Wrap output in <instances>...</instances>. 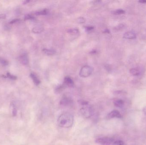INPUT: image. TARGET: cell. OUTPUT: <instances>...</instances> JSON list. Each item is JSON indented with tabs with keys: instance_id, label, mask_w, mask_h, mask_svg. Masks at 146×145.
Segmentation results:
<instances>
[{
	"instance_id": "cell-30",
	"label": "cell",
	"mask_w": 146,
	"mask_h": 145,
	"mask_svg": "<svg viewBox=\"0 0 146 145\" xmlns=\"http://www.w3.org/2000/svg\"><path fill=\"white\" fill-rule=\"evenodd\" d=\"M96 51H95V50H94V51H92L91 52V53L92 54H94L96 53Z\"/></svg>"
},
{
	"instance_id": "cell-29",
	"label": "cell",
	"mask_w": 146,
	"mask_h": 145,
	"mask_svg": "<svg viewBox=\"0 0 146 145\" xmlns=\"http://www.w3.org/2000/svg\"><path fill=\"white\" fill-rule=\"evenodd\" d=\"M104 32H105V33H110V31L109 30H105L104 31Z\"/></svg>"
},
{
	"instance_id": "cell-17",
	"label": "cell",
	"mask_w": 146,
	"mask_h": 145,
	"mask_svg": "<svg viewBox=\"0 0 146 145\" xmlns=\"http://www.w3.org/2000/svg\"><path fill=\"white\" fill-rule=\"evenodd\" d=\"M3 77H8L9 79H12V80H15L17 79V77L13 75H11V74L9 73H7V75L6 76L4 75H2Z\"/></svg>"
},
{
	"instance_id": "cell-12",
	"label": "cell",
	"mask_w": 146,
	"mask_h": 145,
	"mask_svg": "<svg viewBox=\"0 0 146 145\" xmlns=\"http://www.w3.org/2000/svg\"><path fill=\"white\" fill-rule=\"evenodd\" d=\"M71 102H72V100H71L70 99L67 98V97H65L61 101V104L62 105H69L71 103Z\"/></svg>"
},
{
	"instance_id": "cell-10",
	"label": "cell",
	"mask_w": 146,
	"mask_h": 145,
	"mask_svg": "<svg viewBox=\"0 0 146 145\" xmlns=\"http://www.w3.org/2000/svg\"><path fill=\"white\" fill-rule=\"evenodd\" d=\"M114 105L115 106L119 108H121L124 105V101L121 99H117L115 100L114 102Z\"/></svg>"
},
{
	"instance_id": "cell-3",
	"label": "cell",
	"mask_w": 146,
	"mask_h": 145,
	"mask_svg": "<svg viewBox=\"0 0 146 145\" xmlns=\"http://www.w3.org/2000/svg\"><path fill=\"white\" fill-rule=\"evenodd\" d=\"M96 142L100 145H111L113 144L114 140L109 137H103L97 139Z\"/></svg>"
},
{
	"instance_id": "cell-18",
	"label": "cell",
	"mask_w": 146,
	"mask_h": 145,
	"mask_svg": "<svg viewBox=\"0 0 146 145\" xmlns=\"http://www.w3.org/2000/svg\"><path fill=\"white\" fill-rule=\"evenodd\" d=\"M0 63L2 65L4 66L8 65L9 64L8 61L7 60L5 59L2 58H1V57H0Z\"/></svg>"
},
{
	"instance_id": "cell-13",
	"label": "cell",
	"mask_w": 146,
	"mask_h": 145,
	"mask_svg": "<svg viewBox=\"0 0 146 145\" xmlns=\"http://www.w3.org/2000/svg\"><path fill=\"white\" fill-rule=\"evenodd\" d=\"M130 73L133 76H138L139 75L140 72L137 69L132 68L130 70Z\"/></svg>"
},
{
	"instance_id": "cell-11",
	"label": "cell",
	"mask_w": 146,
	"mask_h": 145,
	"mask_svg": "<svg viewBox=\"0 0 146 145\" xmlns=\"http://www.w3.org/2000/svg\"><path fill=\"white\" fill-rule=\"evenodd\" d=\"M43 51L44 52V53L47 54V55H51L55 54V50L53 49H43Z\"/></svg>"
},
{
	"instance_id": "cell-26",
	"label": "cell",
	"mask_w": 146,
	"mask_h": 145,
	"mask_svg": "<svg viewBox=\"0 0 146 145\" xmlns=\"http://www.w3.org/2000/svg\"><path fill=\"white\" fill-rule=\"evenodd\" d=\"M6 18V15L4 14H0V19H4Z\"/></svg>"
},
{
	"instance_id": "cell-27",
	"label": "cell",
	"mask_w": 146,
	"mask_h": 145,
	"mask_svg": "<svg viewBox=\"0 0 146 145\" xmlns=\"http://www.w3.org/2000/svg\"><path fill=\"white\" fill-rule=\"evenodd\" d=\"M139 3H144L145 4L146 3V1L145 0H142V1H139Z\"/></svg>"
},
{
	"instance_id": "cell-28",
	"label": "cell",
	"mask_w": 146,
	"mask_h": 145,
	"mask_svg": "<svg viewBox=\"0 0 146 145\" xmlns=\"http://www.w3.org/2000/svg\"><path fill=\"white\" fill-rule=\"evenodd\" d=\"M143 112H144V114H145V115H146V106H145V107H144V108H143Z\"/></svg>"
},
{
	"instance_id": "cell-19",
	"label": "cell",
	"mask_w": 146,
	"mask_h": 145,
	"mask_svg": "<svg viewBox=\"0 0 146 145\" xmlns=\"http://www.w3.org/2000/svg\"><path fill=\"white\" fill-rule=\"evenodd\" d=\"M68 32L72 35H76L79 33V30L76 29H71L68 31Z\"/></svg>"
},
{
	"instance_id": "cell-1",
	"label": "cell",
	"mask_w": 146,
	"mask_h": 145,
	"mask_svg": "<svg viewBox=\"0 0 146 145\" xmlns=\"http://www.w3.org/2000/svg\"><path fill=\"white\" fill-rule=\"evenodd\" d=\"M74 117L69 112H64L58 117L57 123L61 127L68 128L71 127L74 124Z\"/></svg>"
},
{
	"instance_id": "cell-8",
	"label": "cell",
	"mask_w": 146,
	"mask_h": 145,
	"mask_svg": "<svg viewBox=\"0 0 146 145\" xmlns=\"http://www.w3.org/2000/svg\"><path fill=\"white\" fill-rule=\"evenodd\" d=\"M64 83L65 85L70 87H72L74 85V83L72 79L69 77H65L64 79Z\"/></svg>"
},
{
	"instance_id": "cell-25",
	"label": "cell",
	"mask_w": 146,
	"mask_h": 145,
	"mask_svg": "<svg viewBox=\"0 0 146 145\" xmlns=\"http://www.w3.org/2000/svg\"><path fill=\"white\" fill-rule=\"evenodd\" d=\"M19 21V20L18 19H15L14 20H12L11 22H10V24H13L14 23H16V22H18V21Z\"/></svg>"
},
{
	"instance_id": "cell-7",
	"label": "cell",
	"mask_w": 146,
	"mask_h": 145,
	"mask_svg": "<svg viewBox=\"0 0 146 145\" xmlns=\"http://www.w3.org/2000/svg\"><path fill=\"white\" fill-rule=\"evenodd\" d=\"M19 59L21 63L24 65H27L29 63V59L26 54H24L22 55H21L19 58Z\"/></svg>"
},
{
	"instance_id": "cell-6",
	"label": "cell",
	"mask_w": 146,
	"mask_h": 145,
	"mask_svg": "<svg viewBox=\"0 0 146 145\" xmlns=\"http://www.w3.org/2000/svg\"><path fill=\"white\" fill-rule=\"evenodd\" d=\"M123 37L127 39H134L136 38V35L134 31H129L124 33Z\"/></svg>"
},
{
	"instance_id": "cell-5",
	"label": "cell",
	"mask_w": 146,
	"mask_h": 145,
	"mask_svg": "<svg viewBox=\"0 0 146 145\" xmlns=\"http://www.w3.org/2000/svg\"><path fill=\"white\" fill-rule=\"evenodd\" d=\"M107 117L109 118H121L122 116L119 111L114 110L108 114Z\"/></svg>"
},
{
	"instance_id": "cell-24",
	"label": "cell",
	"mask_w": 146,
	"mask_h": 145,
	"mask_svg": "<svg viewBox=\"0 0 146 145\" xmlns=\"http://www.w3.org/2000/svg\"><path fill=\"white\" fill-rule=\"evenodd\" d=\"M33 18H34V17L32 16L31 15H30V14L26 15L25 18V20H32Z\"/></svg>"
},
{
	"instance_id": "cell-31",
	"label": "cell",
	"mask_w": 146,
	"mask_h": 145,
	"mask_svg": "<svg viewBox=\"0 0 146 145\" xmlns=\"http://www.w3.org/2000/svg\"><path fill=\"white\" fill-rule=\"evenodd\" d=\"M30 2V1H26L24 2V3H25V4H26V3H28V2Z\"/></svg>"
},
{
	"instance_id": "cell-23",
	"label": "cell",
	"mask_w": 146,
	"mask_h": 145,
	"mask_svg": "<svg viewBox=\"0 0 146 145\" xmlns=\"http://www.w3.org/2000/svg\"><path fill=\"white\" fill-rule=\"evenodd\" d=\"M123 27H124V25L121 24L119 25L117 27H116L115 29L116 30H121V29H122Z\"/></svg>"
},
{
	"instance_id": "cell-2",
	"label": "cell",
	"mask_w": 146,
	"mask_h": 145,
	"mask_svg": "<svg viewBox=\"0 0 146 145\" xmlns=\"http://www.w3.org/2000/svg\"><path fill=\"white\" fill-rule=\"evenodd\" d=\"M93 69L92 67L88 65L85 66L81 69L80 75L81 77H87L89 76L92 73Z\"/></svg>"
},
{
	"instance_id": "cell-15",
	"label": "cell",
	"mask_w": 146,
	"mask_h": 145,
	"mask_svg": "<svg viewBox=\"0 0 146 145\" xmlns=\"http://www.w3.org/2000/svg\"><path fill=\"white\" fill-rule=\"evenodd\" d=\"M48 10L47 9H44L36 12V14L37 15H46V14H48Z\"/></svg>"
},
{
	"instance_id": "cell-20",
	"label": "cell",
	"mask_w": 146,
	"mask_h": 145,
	"mask_svg": "<svg viewBox=\"0 0 146 145\" xmlns=\"http://www.w3.org/2000/svg\"><path fill=\"white\" fill-rule=\"evenodd\" d=\"M124 142L121 140H117L114 141L112 145H124Z\"/></svg>"
},
{
	"instance_id": "cell-9",
	"label": "cell",
	"mask_w": 146,
	"mask_h": 145,
	"mask_svg": "<svg viewBox=\"0 0 146 145\" xmlns=\"http://www.w3.org/2000/svg\"><path fill=\"white\" fill-rule=\"evenodd\" d=\"M30 76H31V77L35 85H36V86L39 85L40 83V80L38 79V77L34 73H31Z\"/></svg>"
},
{
	"instance_id": "cell-22",
	"label": "cell",
	"mask_w": 146,
	"mask_h": 145,
	"mask_svg": "<svg viewBox=\"0 0 146 145\" xmlns=\"http://www.w3.org/2000/svg\"><path fill=\"white\" fill-rule=\"evenodd\" d=\"M85 29H86V30L87 31H92L94 29V27L93 26H86L85 27Z\"/></svg>"
},
{
	"instance_id": "cell-21",
	"label": "cell",
	"mask_w": 146,
	"mask_h": 145,
	"mask_svg": "<svg viewBox=\"0 0 146 145\" xmlns=\"http://www.w3.org/2000/svg\"><path fill=\"white\" fill-rule=\"evenodd\" d=\"M77 21L79 24H83V23H85V19L84 18L80 17L77 19Z\"/></svg>"
},
{
	"instance_id": "cell-14",
	"label": "cell",
	"mask_w": 146,
	"mask_h": 145,
	"mask_svg": "<svg viewBox=\"0 0 146 145\" xmlns=\"http://www.w3.org/2000/svg\"><path fill=\"white\" fill-rule=\"evenodd\" d=\"M35 33H39L43 31V28L42 27L40 26H37L34 27L32 30Z\"/></svg>"
},
{
	"instance_id": "cell-4",
	"label": "cell",
	"mask_w": 146,
	"mask_h": 145,
	"mask_svg": "<svg viewBox=\"0 0 146 145\" xmlns=\"http://www.w3.org/2000/svg\"><path fill=\"white\" fill-rule=\"evenodd\" d=\"M81 112L83 116L86 118H89L92 114V110L89 106H85L81 109Z\"/></svg>"
},
{
	"instance_id": "cell-16",
	"label": "cell",
	"mask_w": 146,
	"mask_h": 145,
	"mask_svg": "<svg viewBox=\"0 0 146 145\" xmlns=\"http://www.w3.org/2000/svg\"><path fill=\"white\" fill-rule=\"evenodd\" d=\"M125 13V11L123 9H118L115 10L113 12V14L116 15H119V14H124Z\"/></svg>"
}]
</instances>
